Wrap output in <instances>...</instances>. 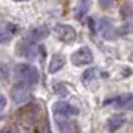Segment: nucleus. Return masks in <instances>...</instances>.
I'll return each mask as SVG.
<instances>
[{"instance_id": "4468645a", "label": "nucleus", "mask_w": 133, "mask_h": 133, "mask_svg": "<svg viewBox=\"0 0 133 133\" xmlns=\"http://www.w3.org/2000/svg\"><path fill=\"white\" fill-rule=\"evenodd\" d=\"M54 91L58 94V96H67V90H66V87L63 84H60V82H57V84L54 85Z\"/></svg>"}, {"instance_id": "ddd939ff", "label": "nucleus", "mask_w": 133, "mask_h": 133, "mask_svg": "<svg viewBox=\"0 0 133 133\" xmlns=\"http://www.w3.org/2000/svg\"><path fill=\"white\" fill-rule=\"evenodd\" d=\"M123 123H124V120H123V118H117V117L111 118V120H109V124H108L109 130H111V132H115V130H117L120 126H123Z\"/></svg>"}, {"instance_id": "9b49d317", "label": "nucleus", "mask_w": 133, "mask_h": 133, "mask_svg": "<svg viewBox=\"0 0 133 133\" xmlns=\"http://www.w3.org/2000/svg\"><path fill=\"white\" fill-rule=\"evenodd\" d=\"M87 9H88V0H81L78 5V11H76V18L82 19L84 14L87 12Z\"/></svg>"}, {"instance_id": "1a4fd4ad", "label": "nucleus", "mask_w": 133, "mask_h": 133, "mask_svg": "<svg viewBox=\"0 0 133 133\" xmlns=\"http://www.w3.org/2000/svg\"><path fill=\"white\" fill-rule=\"evenodd\" d=\"M49 35V31L46 27H43V25H41V27H36V29H33V30L29 33V41H31V42H36V41H42V39H45V37Z\"/></svg>"}, {"instance_id": "7ed1b4c3", "label": "nucleus", "mask_w": 133, "mask_h": 133, "mask_svg": "<svg viewBox=\"0 0 133 133\" xmlns=\"http://www.w3.org/2000/svg\"><path fill=\"white\" fill-rule=\"evenodd\" d=\"M52 114L55 118H70V117L78 115V109L72 106L70 103L58 100L52 105Z\"/></svg>"}, {"instance_id": "0eeeda50", "label": "nucleus", "mask_w": 133, "mask_h": 133, "mask_svg": "<svg viewBox=\"0 0 133 133\" xmlns=\"http://www.w3.org/2000/svg\"><path fill=\"white\" fill-rule=\"evenodd\" d=\"M57 121V127H58V130L60 133H76V124L70 121L69 118H55Z\"/></svg>"}, {"instance_id": "39448f33", "label": "nucleus", "mask_w": 133, "mask_h": 133, "mask_svg": "<svg viewBox=\"0 0 133 133\" xmlns=\"http://www.w3.org/2000/svg\"><path fill=\"white\" fill-rule=\"evenodd\" d=\"M54 33H55V36L64 43H72L76 39V31H75V29L70 27V25H67V24H57L54 29Z\"/></svg>"}, {"instance_id": "f3484780", "label": "nucleus", "mask_w": 133, "mask_h": 133, "mask_svg": "<svg viewBox=\"0 0 133 133\" xmlns=\"http://www.w3.org/2000/svg\"><path fill=\"white\" fill-rule=\"evenodd\" d=\"M15 2H24V0H15Z\"/></svg>"}, {"instance_id": "f257e3e1", "label": "nucleus", "mask_w": 133, "mask_h": 133, "mask_svg": "<svg viewBox=\"0 0 133 133\" xmlns=\"http://www.w3.org/2000/svg\"><path fill=\"white\" fill-rule=\"evenodd\" d=\"M15 76L18 78V81L25 82L29 85H35L39 82V70L31 64L27 63H19L15 66Z\"/></svg>"}, {"instance_id": "dca6fc26", "label": "nucleus", "mask_w": 133, "mask_h": 133, "mask_svg": "<svg viewBox=\"0 0 133 133\" xmlns=\"http://www.w3.org/2000/svg\"><path fill=\"white\" fill-rule=\"evenodd\" d=\"M2 133H11V130H9V129H5V130H3Z\"/></svg>"}, {"instance_id": "423d86ee", "label": "nucleus", "mask_w": 133, "mask_h": 133, "mask_svg": "<svg viewBox=\"0 0 133 133\" xmlns=\"http://www.w3.org/2000/svg\"><path fill=\"white\" fill-rule=\"evenodd\" d=\"M18 31V25L12 23H3L0 24V43H8L11 42L14 35Z\"/></svg>"}, {"instance_id": "20e7f679", "label": "nucleus", "mask_w": 133, "mask_h": 133, "mask_svg": "<svg viewBox=\"0 0 133 133\" xmlns=\"http://www.w3.org/2000/svg\"><path fill=\"white\" fill-rule=\"evenodd\" d=\"M93 60H94L93 52L87 46H82V48L76 49L72 54V63L75 66H87V64H91Z\"/></svg>"}, {"instance_id": "6e6552de", "label": "nucleus", "mask_w": 133, "mask_h": 133, "mask_svg": "<svg viewBox=\"0 0 133 133\" xmlns=\"http://www.w3.org/2000/svg\"><path fill=\"white\" fill-rule=\"evenodd\" d=\"M64 66V57L60 54H54L49 60V64H48V72L49 73H55L58 72L61 67Z\"/></svg>"}, {"instance_id": "f03ea898", "label": "nucleus", "mask_w": 133, "mask_h": 133, "mask_svg": "<svg viewBox=\"0 0 133 133\" xmlns=\"http://www.w3.org/2000/svg\"><path fill=\"white\" fill-rule=\"evenodd\" d=\"M30 94H31V85L25 84V82H21L18 81L17 84L12 87V90H11V97H12V100L15 103H25L29 99H30Z\"/></svg>"}, {"instance_id": "f8f14e48", "label": "nucleus", "mask_w": 133, "mask_h": 133, "mask_svg": "<svg viewBox=\"0 0 133 133\" xmlns=\"http://www.w3.org/2000/svg\"><path fill=\"white\" fill-rule=\"evenodd\" d=\"M94 78H96V69H87V70L82 73V82H84V84L91 82Z\"/></svg>"}, {"instance_id": "2eb2a0df", "label": "nucleus", "mask_w": 133, "mask_h": 133, "mask_svg": "<svg viewBox=\"0 0 133 133\" xmlns=\"http://www.w3.org/2000/svg\"><path fill=\"white\" fill-rule=\"evenodd\" d=\"M5 106H6V97L3 94H0V111H3Z\"/></svg>"}, {"instance_id": "9d476101", "label": "nucleus", "mask_w": 133, "mask_h": 133, "mask_svg": "<svg viewBox=\"0 0 133 133\" xmlns=\"http://www.w3.org/2000/svg\"><path fill=\"white\" fill-rule=\"evenodd\" d=\"M130 102H132V96L130 94H127L126 97H114V99H111V100H106L105 102V105H114L115 108H126V106H129L130 105Z\"/></svg>"}]
</instances>
